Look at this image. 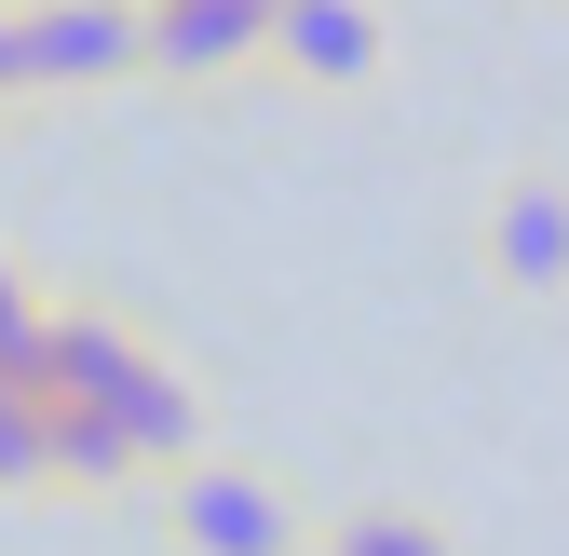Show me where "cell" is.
Wrapping results in <instances>:
<instances>
[{"instance_id": "obj_1", "label": "cell", "mask_w": 569, "mask_h": 556, "mask_svg": "<svg viewBox=\"0 0 569 556\" xmlns=\"http://www.w3.org/2000/svg\"><path fill=\"white\" fill-rule=\"evenodd\" d=\"M136 516H150L163 556H299L312 543V503L284 489L258 448H190V461H163L150 489H136Z\"/></svg>"}, {"instance_id": "obj_2", "label": "cell", "mask_w": 569, "mask_h": 556, "mask_svg": "<svg viewBox=\"0 0 569 556\" xmlns=\"http://www.w3.org/2000/svg\"><path fill=\"white\" fill-rule=\"evenodd\" d=\"M475 271L516 312H569V163H502L475 203Z\"/></svg>"}, {"instance_id": "obj_3", "label": "cell", "mask_w": 569, "mask_h": 556, "mask_svg": "<svg viewBox=\"0 0 569 556\" xmlns=\"http://www.w3.org/2000/svg\"><path fill=\"white\" fill-rule=\"evenodd\" d=\"M14 82L41 96H122L136 82V0H14Z\"/></svg>"}, {"instance_id": "obj_4", "label": "cell", "mask_w": 569, "mask_h": 556, "mask_svg": "<svg viewBox=\"0 0 569 556\" xmlns=\"http://www.w3.org/2000/svg\"><path fill=\"white\" fill-rule=\"evenodd\" d=\"M258 28H271V0H136V82L218 96L258 68Z\"/></svg>"}, {"instance_id": "obj_5", "label": "cell", "mask_w": 569, "mask_h": 556, "mask_svg": "<svg viewBox=\"0 0 569 556\" xmlns=\"http://www.w3.org/2000/svg\"><path fill=\"white\" fill-rule=\"evenodd\" d=\"M258 68L299 82V96H367L380 68H393V28H380V0H271Z\"/></svg>"}, {"instance_id": "obj_6", "label": "cell", "mask_w": 569, "mask_h": 556, "mask_svg": "<svg viewBox=\"0 0 569 556\" xmlns=\"http://www.w3.org/2000/svg\"><path fill=\"white\" fill-rule=\"evenodd\" d=\"M299 556H475L435 503H393V489H367V503H312V543Z\"/></svg>"}, {"instance_id": "obj_7", "label": "cell", "mask_w": 569, "mask_h": 556, "mask_svg": "<svg viewBox=\"0 0 569 556\" xmlns=\"http://www.w3.org/2000/svg\"><path fill=\"white\" fill-rule=\"evenodd\" d=\"M0 503H41V407L0 380Z\"/></svg>"}, {"instance_id": "obj_8", "label": "cell", "mask_w": 569, "mask_h": 556, "mask_svg": "<svg viewBox=\"0 0 569 556\" xmlns=\"http://www.w3.org/2000/svg\"><path fill=\"white\" fill-rule=\"evenodd\" d=\"M41 299H54V286H41V271H28L14 245H0V354H14V339L41 326Z\"/></svg>"}, {"instance_id": "obj_9", "label": "cell", "mask_w": 569, "mask_h": 556, "mask_svg": "<svg viewBox=\"0 0 569 556\" xmlns=\"http://www.w3.org/2000/svg\"><path fill=\"white\" fill-rule=\"evenodd\" d=\"M28 109V82H14V0H0V122Z\"/></svg>"}]
</instances>
